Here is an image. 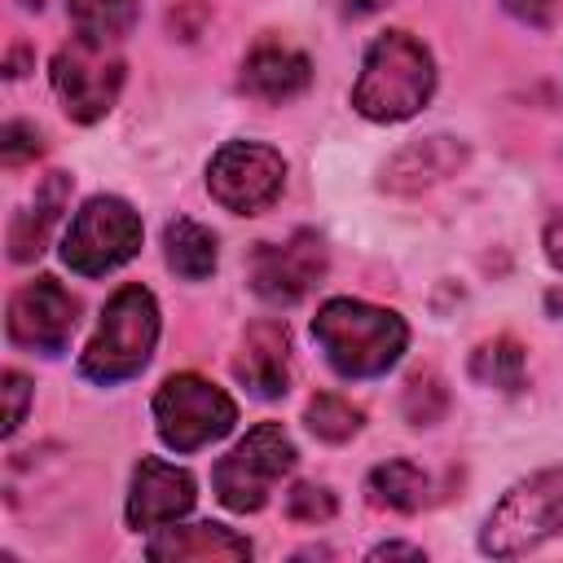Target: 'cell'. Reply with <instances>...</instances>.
I'll return each instance as SVG.
<instances>
[{"mask_svg": "<svg viewBox=\"0 0 563 563\" xmlns=\"http://www.w3.org/2000/svg\"><path fill=\"white\" fill-rule=\"evenodd\" d=\"M312 339L343 378H378L400 361L409 330L391 308L365 299H325L312 317Z\"/></svg>", "mask_w": 563, "mask_h": 563, "instance_id": "1", "label": "cell"}, {"mask_svg": "<svg viewBox=\"0 0 563 563\" xmlns=\"http://www.w3.org/2000/svg\"><path fill=\"white\" fill-rule=\"evenodd\" d=\"M435 92V62L409 31H387L369 44L352 106L374 123H400L418 114Z\"/></svg>", "mask_w": 563, "mask_h": 563, "instance_id": "2", "label": "cell"}, {"mask_svg": "<svg viewBox=\"0 0 563 563\" xmlns=\"http://www.w3.org/2000/svg\"><path fill=\"white\" fill-rule=\"evenodd\" d=\"M158 339V303L145 286H119L101 312V325L92 343L84 347V378L92 383H119L145 369Z\"/></svg>", "mask_w": 563, "mask_h": 563, "instance_id": "3", "label": "cell"}, {"mask_svg": "<svg viewBox=\"0 0 563 563\" xmlns=\"http://www.w3.org/2000/svg\"><path fill=\"white\" fill-rule=\"evenodd\" d=\"M550 537H563V466H550V471L519 479L493 506L484 537H479V550L497 554V559H515V554L545 545Z\"/></svg>", "mask_w": 563, "mask_h": 563, "instance_id": "4", "label": "cell"}, {"mask_svg": "<svg viewBox=\"0 0 563 563\" xmlns=\"http://www.w3.org/2000/svg\"><path fill=\"white\" fill-rule=\"evenodd\" d=\"M295 466V444L290 435L282 431V422H260L255 431H246L211 471V484H216V497L238 510V515H251L268 501L273 484Z\"/></svg>", "mask_w": 563, "mask_h": 563, "instance_id": "5", "label": "cell"}, {"mask_svg": "<svg viewBox=\"0 0 563 563\" xmlns=\"http://www.w3.org/2000/svg\"><path fill=\"white\" fill-rule=\"evenodd\" d=\"M136 251H141V216L114 194L88 198L62 238L66 268H75L84 277H101V273L128 264Z\"/></svg>", "mask_w": 563, "mask_h": 563, "instance_id": "6", "label": "cell"}, {"mask_svg": "<svg viewBox=\"0 0 563 563\" xmlns=\"http://www.w3.org/2000/svg\"><path fill=\"white\" fill-rule=\"evenodd\" d=\"M154 422H158V435L167 449L194 453L233 431L238 405L216 383H207L198 374H172L154 391Z\"/></svg>", "mask_w": 563, "mask_h": 563, "instance_id": "7", "label": "cell"}, {"mask_svg": "<svg viewBox=\"0 0 563 563\" xmlns=\"http://www.w3.org/2000/svg\"><path fill=\"white\" fill-rule=\"evenodd\" d=\"M53 88L75 123H97L110 114L123 88V57L110 44L92 40H70L53 57Z\"/></svg>", "mask_w": 563, "mask_h": 563, "instance_id": "8", "label": "cell"}, {"mask_svg": "<svg viewBox=\"0 0 563 563\" xmlns=\"http://www.w3.org/2000/svg\"><path fill=\"white\" fill-rule=\"evenodd\" d=\"M282 185H286V158L268 145H255V141L220 145L211 167H207L211 198L238 216H260L264 207H273Z\"/></svg>", "mask_w": 563, "mask_h": 563, "instance_id": "9", "label": "cell"}, {"mask_svg": "<svg viewBox=\"0 0 563 563\" xmlns=\"http://www.w3.org/2000/svg\"><path fill=\"white\" fill-rule=\"evenodd\" d=\"M75 317H79V299L57 277H35L9 303V339L18 347L57 356L75 334Z\"/></svg>", "mask_w": 563, "mask_h": 563, "instance_id": "10", "label": "cell"}, {"mask_svg": "<svg viewBox=\"0 0 563 563\" xmlns=\"http://www.w3.org/2000/svg\"><path fill=\"white\" fill-rule=\"evenodd\" d=\"M325 273V242L312 229L290 233L286 242H264L251 255V290L268 303H299Z\"/></svg>", "mask_w": 563, "mask_h": 563, "instance_id": "11", "label": "cell"}, {"mask_svg": "<svg viewBox=\"0 0 563 563\" xmlns=\"http://www.w3.org/2000/svg\"><path fill=\"white\" fill-rule=\"evenodd\" d=\"M194 497H198L194 475L185 466H172L163 457H141L136 475H132V493H128V523L136 532L176 523L180 515H189Z\"/></svg>", "mask_w": 563, "mask_h": 563, "instance_id": "12", "label": "cell"}, {"mask_svg": "<svg viewBox=\"0 0 563 563\" xmlns=\"http://www.w3.org/2000/svg\"><path fill=\"white\" fill-rule=\"evenodd\" d=\"M238 383L260 400H277L290 387V334L282 321H255L242 334V352L233 361Z\"/></svg>", "mask_w": 563, "mask_h": 563, "instance_id": "13", "label": "cell"}, {"mask_svg": "<svg viewBox=\"0 0 563 563\" xmlns=\"http://www.w3.org/2000/svg\"><path fill=\"white\" fill-rule=\"evenodd\" d=\"M462 163H466V145L457 136H422V141H409L405 150H396L387 158L383 189H391V194H418L427 185L449 180Z\"/></svg>", "mask_w": 563, "mask_h": 563, "instance_id": "14", "label": "cell"}, {"mask_svg": "<svg viewBox=\"0 0 563 563\" xmlns=\"http://www.w3.org/2000/svg\"><path fill=\"white\" fill-rule=\"evenodd\" d=\"M312 84V66L282 40H260L242 62V88L260 101H290Z\"/></svg>", "mask_w": 563, "mask_h": 563, "instance_id": "15", "label": "cell"}, {"mask_svg": "<svg viewBox=\"0 0 563 563\" xmlns=\"http://www.w3.org/2000/svg\"><path fill=\"white\" fill-rule=\"evenodd\" d=\"M66 194H70V176H66V172H48L44 185L35 189V202L13 216V224H9V255H13L18 264H26V260H35V255L44 251L53 224L62 220Z\"/></svg>", "mask_w": 563, "mask_h": 563, "instance_id": "16", "label": "cell"}, {"mask_svg": "<svg viewBox=\"0 0 563 563\" xmlns=\"http://www.w3.org/2000/svg\"><path fill=\"white\" fill-rule=\"evenodd\" d=\"M150 559L158 563H185V559H251V541L220 528V523H189V528H163L150 545Z\"/></svg>", "mask_w": 563, "mask_h": 563, "instance_id": "17", "label": "cell"}, {"mask_svg": "<svg viewBox=\"0 0 563 563\" xmlns=\"http://www.w3.org/2000/svg\"><path fill=\"white\" fill-rule=\"evenodd\" d=\"M163 251H167L172 273H180L185 282H202V277L216 273V238H211V229H202L198 220L176 216V220L163 229Z\"/></svg>", "mask_w": 563, "mask_h": 563, "instance_id": "18", "label": "cell"}, {"mask_svg": "<svg viewBox=\"0 0 563 563\" xmlns=\"http://www.w3.org/2000/svg\"><path fill=\"white\" fill-rule=\"evenodd\" d=\"M365 493H369L374 506L413 515V510L427 501V475H422V466H413L409 457H391V462H383V466L369 471Z\"/></svg>", "mask_w": 563, "mask_h": 563, "instance_id": "19", "label": "cell"}, {"mask_svg": "<svg viewBox=\"0 0 563 563\" xmlns=\"http://www.w3.org/2000/svg\"><path fill=\"white\" fill-rule=\"evenodd\" d=\"M141 0H70V22L79 40L114 44L136 26Z\"/></svg>", "mask_w": 563, "mask_h": 563, "instance_id": "20", "label": "cell"}, {"mask_svg": "<svg viewBox=\"0 0 563 563\" xmlns=\"http://www.w3.org/2000/svg\"><path fill=\"white\" fill-rule=\"evenodd\" d=\"M471 378L484 383V387H501V391L523 387V347L510 334H497V339L479 343L475 356H471Z\"/></svg>", "mask_w": 563, "mask_h": 563, "instance_id": "21", "label": "cell"}, {"mask_svg": "<svg viewBox=\"0 0 563 563\" xmlns=\"http://www.w3.org/2000/svg\"><path fill=\"white\" fill-rule=\"evenodd\" d=\"M303 422H308V431H312L317 440L343 444V440H352V435L361 431L365 413H361V405H352V400H343V396H334V391H321V396L308 400Z\"/></svg>", "mask_w": 563, "mask_h": 563, "instance_id": "22", "label": "cell"}, {"mask_svg": "<svg viewBox=\"0 0 563 563\" xmlns=\"http://www.w3.org/2000/svg\"><path fill=\"white\" fill-rule=\"evenodd\" d=\"M444 409H449V391H444L440 374L435 369L409 374V383H405V418L413 427H431V422L444 418Z\"/></svg>", "mask_w": 563, "mask_h": 563, "instance_id": "23", "label": "cell"}, {"mask_svg": "<svg viewBox=\"0 0 563 563\" xmlns=\"http://www.w3.org/2000/svg\"><path fill=\"white\" fill-rule=\"evenodd\" d=\"M334 510H339V506H334V493L321 488V484H295V488L286 493V515H290L295 523H325Z\"/></svg>", "mask_w": 563, "mask_h": 563, "instance_id": "24", "label": "cell"}, {"mask_svg": "<svg viewBox=\"0 0 563 563\" xmlns=\"http://www.w3.org/2000/svg\"><path fill=\"white\" fill-rule=\"evenodd\" d=\"M0 154H4V163H22V158H35L40 154V132L31 128V123H4V132H0Z\"/></svg>", "mask_w": 563, "mask_h": 563, "instance_id": "25", "label": "cell"}, {"mask_svg": "<svg viewBox=\"0 0 563 563\" xmlns=\"http://www.w3.org/2000/svg\"><path fill=\"white\" fill-rule=\"evenodd\" d=\"M26 400H31V383L18 369H4V435H13L26 418Z\"/></svg>", "mask_w": 563, "mask_h": 563, "instance_id": "26", "label": "cell"}, {"mask_svg": "<svg viewBox=\"0 0 563 563\" xmlns=\"http://www.w3.org/2000/svg\"><path fill=\"white\" fill-rule=\"evenodd\" d=\"M501 4H506V13H515L528 26H545L559 9V0H501Z\"/></svg>", "mask_w": 563, "mask_h": 563, "instance_id": "27", "label": "cell"}, {"mask_svg": "<svg viewBox=\"0 0 563 563\" xmlns=\"http://www.w3.org/2000/svg\"><path fill=\"white\" fill-rule=\"evenodd\" d=\"M545 255H550L554 268H563V216H554L545 224Z\"/></svg>", "mask_w": 563, "mask_h": 563, "instance_id": "28", "label": "cell"}, {"mask_svg": "<svg viewBox=\"0 0 563 563\" xmlns=\"http://www.w3.org/2000/svg\"><path fill=\"white\" fill-rule=\"evenodd\" d=\"M383 4H391V0H343V13L347 18H365V13H378Z\"/></svg>", "mask_w": 563, "mask_h": 563, "instance_id": "29", "label": "cell"}, {"mask_svg": "<svg viewBox=\"0 0 563 563\" xmlns=\"http://www.w3.org/2000/svg\"><path fill=\"white\" fill-rule=\"evenodd\" d=\"M396 554H405V559H422L418 545H378V550H374V559H396Z\"/></svg>", "mask_w": 563, "mask_h": 563, "instance_id": "30", "label": "cell"}, {"mask_svg": "<svg viewBox=\"0 0 563 563\" xmlns=\"http://www.w3.org/2000/svg\"><path fill=\"white\" fill-rule=\"evenodd\" d=\"M545 308H550V312L563 321V290H550V295H545Z\"/></svg>", "mask_w": 563, "mask_h": 563, "instance_id": "31", "label": "cell"}]
</instances>
